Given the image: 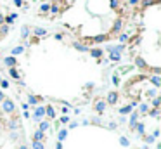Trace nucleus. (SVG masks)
<instances>
[{"label":"nucleus","instance_id":"42","mask_svg":"<svg viewBox=\"0 0 161 149\" xmlns=\"http://www.w3.org/2000/svg\"><path fill=\"white\" fill-rule=\"evenodd\" d=\"M0 87H2V88H7V87H9V82H7V80H2V82H0Z\"/></svg>","mask_w":161,"mask_h":149},{"label":"nucleus","instance_id":"37","mask_svg":"<svg viewBox=\"0 0 161 149\" xmlns=\"http://www.w3.org/2000/svg\"><path fill=\"white\" fill-rule=\"evenodd\" d=\"M144 140H146L147 144H152V142L156 140V137H154V135H146V139H144Z\"/></svg>","mask_w":161,"mask_h":149},{"label":"nucleus","instance_id":"12","mask_svg":"<svg viewBox=\"0 0 161 149\" xmlns=\"http://www.w3.org/2000/svg\"><path fill=\"white\" fill-rule=\"evenodd\" d=\"M33 35H35V38L45 36V35H47V30H45V28H35V30H33Z\"/></svg>","mask_w":161,"mask_h":149},{"label":"nucleus","instance_id":"38","mask_svg":"<svg viewBox=\"0 0 161 149\" xmlns=\"http://www.w3.org/2000/svg\"><path fill=\"white\" fill-rule=\"evenodd\" d=\"M126 40H128V35H126V33H121V35H120V42H121V44H125Z\"/></svg>","mask_w":161,"mask_h":149},{"label":"nucleus","instance_id":"52","mask_svg":"<svg viewBox=\"0 0 161 149\" xmlns=\"http://www.w3.org/2000/svg\"><path fill=\"white\" fill-rule=\"evenodd\" d=\"M56 149H62V142H57V144H56Z\"/></svg>","mask_w":161,"mask_h":149},{"label":"nucleus","instance_id":"41","mask_svg":"<svg viewBox=\"0 0 161 149\" xmlns=\"http://www.w3.org/2000/svg\"><path fill=\"white\" fill-rule=\"evenodd\" d=\"M113 83L116 85V87L120 85V78H118V74H113Z\"/></svg>","mask_w":161,"mask_h":149},{"label":"nucleus","instance_id":"13","mask_svg":"<svg viewBox=\"0 0 161 149\" xmlns=\"http://www.w3.org/2000/svg\"><path fill=\"white\" fill-rule=\"evenodd\" d=\"M128 121H130V128L133 130L135 123L139 121V113H137V111H135V113H132V114H130V120H128Z\"/></svg>","mask_w":161,"mask_h":149},{"label":"nucleus","instance_id":"22","mask_svg":"<svg viewBox=\"0 0 161 149\" xmlns=\"http://www.w3.org/2000/svg\"><path fill=\"white\" fill-rule=\"evenodd\" d=\"M49 128H50V123H49V121H40V127H38L40 132H44V134H45Z\"/></svg>","mask_w":161,"mask_h":149},{"label":"nucleus","instance_id":"23","mask_svg":"<svg viewBox=\"0 0 161 149\" xmlns=\"http://www.w3.org/2000/svg\"><path fill=\"white\" fill-rule=\"evenodd\" d=\"M133 111V108H132L130 104L128 106H123V108H120V114H128V113H132Z\"/></svg>","mask_w":161,"mask_h":149},{"label":"nucleus","instance_id":"35","mask_svg":"<svg viewBox=\"0 0 161 149\" xmlns=\"http://www.w3.org/2000/svg\"><path fill=\"white\" fill-rule=\"evenodd\" d=\"M49 11H50V12H52V14H57V12H59V5H57V4H52V5H50V9H49Z\"/></svg>","mask_w":161,"mask_h":149},{"label":"nucleus","instance_id":"18","mask_svg":"<svg viewBox=\"0 0 161 149\" xmlns=\"http://www.w3.org/2000/svg\"><path fill=\"white\" fill-rule=\"evenodd\" d=\"M149 80L152 82V85H154V87H159V85H161V78H159V74H152V76H149Z\"/></svg>","mask_w":161,"mask_h":149},{"label":"nucleus","instance_id":"11","mask_svg":"<svg viewBox=\"0 0 161 149\" xmlns=\"http://www.w3.org/2000/svg\"><path fill=\"white\" fill-rule=\"evenodd\" d=\"M133 130L137 132V134H140V135H144V134H146V125H144V123H135V127H133Z\"/></svg>","mask_w":161,"mask_h":149},{"label":"nucleus","instance_id":"7","mask_svg":"<svg viewBox=\"0 0 161 149\" xmlns=\"http://www.w3.org/2000/svg\"><path fill=\"white\" fill-rule=\"evenodd\" d=\"M109 38V35H106V33H102V35H95V36H92V42L94 44H102V42H106V40Z\"/></svg>","mask_w":161,"mask_h":149},{"label":"nucleus","instance_id":"39","mask_svg":"<svg viewBox=\"0 0 161 149\" xmlns=\"http://www.w3.org/2000/svg\"><path fill=\"white\" fill-rule=\"evenodd\" d=\"M61 123H62V125H64V123H70V116L62 114V116H61Z\"/></svg>","mask_w":161,"mask_h":149},{"label":"nucleus","instance_id":"20","mask_svg":"<svg viewBox=\"0 0 161 149\" xmlns=\"http://www.w3.org/2000/svg\"><path fill=\"white\" fill-rule=\"evenodd\" d=\"M18 19V14H11V16H7V18H4V23L5 24H12L14 21Z\"/></svg>","mask_w":161,"mask_h":149},{"label":"nucleus","instance_id":"14","mask_svg":"<svg viewBox=\"0 0 161 149\" xmlns=\"http://www.w3.org/2000/svg\"><path fill=\"white\" fill-rule=\"evenodd\" d=\"M88 52H90L92 57H95V59H100V57H102V49H90Z\"/></svg>","mask_w":161,"mask_h":149},{"label":"nucleus","instance_id":"10","mask_svg":"<svg viewBox=\"0 0 161 149\" xmlns=\"http://www.w3.org/2000/svg\"><path fill=\"white\" fill-rule=\"evenodd\" d=\"M33 140H36V142H44L45 140V134L40 130H35V134H33Z\"/></svg>","mask_w":161,"mask_h":149},{"label":"nucleus","instance_id":"51","mask_svg":"<svg viewBox=\"0 0 161 149\" xmlns=\"http://www.w3.org/2000/svg\"><path fill=\"white\" fill-rule=\"evenodd\" d=\"M4 99H5V96H4V92H2V90H0V102L4 101Z\"/></svg>","mask_w":161,"mask_h":149},{"label":"nucleus","instance_id":"3","mask_svg":"<svg viewBox=\"0 0 161 149\" xmlns=\"http://www.w3.org/2000/svg\"><path fill=\"white\" fill-rule=\"evenodd\" d=\"M44 116H45V108L44 106H38V108L33 111V120H35V121H40Z\"/></svg>","mask_w":161,"mask_h":149},{"label":"nucleus","instance_id":"25","mask_svg":"<svg viewBox=\"0 0 161 149\" xmlns=\"http://www.w3.org/2000/svg\"><path fill=\"white\" fill-rule=\"evenodd\" d=\"M9 74L12 76L14 80H19V76H21V74L18 73V70H16V68H9Z\"/></svg>","mask_w":161,"mask_h":149},{"label":"nucleus","instance_id":"29","mask_svg":"<svg viewBox=\"0 0 161 149\" xmlns=\"http://www.w3.org/2000/svg\"><path fill=\"white\" fill-rule=\"evenodd\" d=\"M9 24H2V26H0V36L2 35H7V33H9Z\"/></svg>","mask_w":161,"mask_h":149},{"label":"nucleus","instance_id":"9","mask_svg":"<svg viewBox=\"0 0 161 149\" xmlns=\"http://www.w3.org/2000/svg\"><path fill=\"white\" fill-rule=\"evenodd\" d=\"M95 111L99 114H102L106 111V101H97L95 102Z\"/></svg>","mask_w":161,"mask_h":149},{"label":"nucleus","instance_id":"27","mask_svg":"<svg viewBox=\"0 0 161 149\" xmlns=\"http://www.w3.org/2000/svg\"><path fill=\"white\" fill-rule=\"evenodd\" d=\"M28 36H30V28L23 26L21 28V38H28Z\"/></svg>","mask_w":161,"mask_h":149},{"label":"nucleus","instance_id":"1","mask_svg":"<svg viewBox=\"0 0 161 149\" xmlns=\"http://www.w3.org/2000/svg\"><path fill=\"white\" fill-rule=\"evenodd\" d=\"M2 109H4V113L12 114L14 111H16V104H14L11 99H4V101H2Z\"/></svg>","mask_w":161,"mask_h":149},{"label":"nucleus","instance_id":"34","mask_svg":"<svg viewBox=\"0 0 161 149\" xmlns=\"http://www.w3.org/2000/svg\"><path fill=\"white\" fill-rule=\"evenodd\" d=\"M158 0H142V5L144 7H149V5H152V4H156Z\"/></svg>","mask_w":161,"mask_h":149},{"label":"nucleus","instance_id":"44","mask_svg":"<svg viewBox=\"0 0 161 149\" xmlns=\"http://www.w3.org/2000/svg\"><path fill=\"white\" fill-rule=\"evenodd\" d=\"M118 4H120V0H111V7H113V9H116Z\"/></svg>","mask_w":161,"mask_h":149},{"label":"nucleus","instance_id":"40","mask_svg":"<svg viewBox=\"0 0 161 149\" xmlns=\"http://www.w3.org/2000/svg\"><path fill=\"white\" fill-rule=\"evenodd\" d=\"M18 137H19L18 132H11V140H18Z\"/></svg>","mask_w":161,"mask_h":149},{"label":"nucleus","instance_id":"30","mask_svg":"<svg viewBox=\"0 0 161 149\" xmlns=\"http://www.w3.org/2000/svg\"><path fill=\"white\" fill-rule=\"evenodd\" d=\"M149 114H151L152 118H159V109H158V108H152V109H149Z\"/></svg>","mask_w":161,"mask_h":149},{"label":"nucleus","instance_id":"45","mask_svg":"<svg viewBox=\"0 0 161 149\" xmlns=\"http://www.w3.org/2000/svg\"><path fill=\"white\" fill-rule=\"evenodd\" d=\"M108 130H116V123H109V125H108Z\"/></svg>","mask_w":161,"mask_h":149},{"label":"nucleus","instance_id":"21","mask_svg":"<svg viewBox=\"0 0 161 149\" xmlns=\"http://www.w3.org/2000/svg\"><path fill=\"white\" fill-rule=\"evenodd\" d=\"M42 101V97H36V96H28V104L31 106H36V102Z\"/></svg>","mask_w":161,"mask_h":149},{"label":"nucleus","instance_id":"55","mask_svg":"<svg viewBox=\"0 0 161 149\" xmlns=\"http://www.w3.org/2000/svg\"><path fill=\"white\" fill-rule=\"evenodd\" d=\"M0 82H2V78H0Z\"/></svg>","mask_w":161,"mask_h":149},{"label":"nucleus","instance_id":"16","mask_svg":"<svg viewBox=\"0 0 161 149\" xmlns=\"http://www.w3.org/2000/svg\"><path fill=\"white\" fill-rule=\"evenodd\" d=\"M135 64L139 66L140 70H146V68H147V62L144 61L142 57H135Z\"/></svg>","mask_w":161,"mask_h":149},{"label":"nucleus","instance_id":"33","mask_svg":"<svg viewBox=\"0 0 161 149\" xmlns=\"http://www.w3.org/2000/svg\"><path fill=\"white\" fill-rule=\"evenodd\" d=\"M49 9H50V4H42L40 5V12H49Z\"/></svg>","mask_w":161,"mask_h":149},{"label":"nucleus","instance_id":"4","mask_svg":"<svg viewBox=\"0 0 161 149\" xmlns=\"http://www.w3.org/2000/svg\"><path fill=\"white\" fill-rule=\"evenodd\" d=\"M4 64L7 66V68H16L18 61H16V57H14V56H7V57L4 59Z\"/></svg>","mask_w":161,"mask_h":149},{"label":"nucleus","instance_id":"32","mask_svg":"<svg viewBox=\"0 0 161 149\" xmlns=\"http://www.w3.org/2000/svg\"><path fill=\"white\" fill-rule=\"evenodd\" d=\"M31 147H33V149H44V142H36V140H33Z\"/></svg>","mask_w":161,"mask_h":149},{"label":"nucleus","instance_id":"24","mask_svg":"<svg viewBox=\"0 0 161 149\" xmlns=\"http://www.w3.org/2000/svg\"><path fill=\"white\" fill-rule=\"evenodd\" d=\"M9 130H19L18 120H11V121H9Z\"/></svg>","mask_w":161,"mask_h":149},{"label":"nucleus","instance_id":"5","mask_svg":"<svg viewBox=\"0 0 161 149\" xmlns=\"http://www.w3.org/2000/svg\"><path fill=\"white\" fill-rule=\"evenodd\" d=\"M118 92H109L108 94V97H106V102H108V104H116L118 102Z\"/></svg>","mask_w":161,"mask_h":149},{"label":"nucleus","instance_id":"8","mask_svg":"<svg viewBox=\"0 0 161 149\" xmlns=\"http://www.w3.org/2000/svg\"><path fill=\"white\" fill-rule=\"evenodd\" d=\"M73 47L76 49V50H80V52H88V50H90V49H88L85 44H82V42H74Z\"/></svg>","mask_w":161,"mask_h":149},{"label":"nucleus","instance_id":"31","mask_svg":"<svg viewBox=\"0 0 161 149\" xmlns=\"http://www.w3.org/2000/svg\"><path fill=\"white\" fill-rule=\"evenodd\" d=\"M120 144H121L123 147H128V146H130V140L126 139V137H120Z\"/></svg>","mask_w":161,"mask_h":149},{"label":"nucleus","instance_id":"43","mask_svg":"<svg viewBox=\"0 0 161 149\" xmlns=\"http://www.w3.org/2000/svg\"><path fill=\"white\" fill-rule=\"evenodd\" d=\"M92 123H95V125H100V118H99V116H94V118H92Z\"/></svg>","mask_w":161,"mask_h":149},{"label":"nucleus","instance_id":"48","mask_svg":"<svg viewBox=\"0 0 161 149\" xmlns=\"http://www.w3.org/2000/svg\"><path fill=\"white\" fill-rule=\"evenodd\" d=\"M147 96H149V97H156V90H149Z\"/></svg>","mask_w":161,"mask_h":149},{"label":"nucleus","instance_id":"28","mask_svg":"<svg viewBox=\"0 0 161 149\" xmlns=\"http://www.w3.org/2000/svg\"><path fill=\"white\" fill-rule=\"evenodd\" d=\"M23 52H24V47H23V45L12 49V56H19V54H23Z\"/></svg>","mask_w":161,"mask_h":149},{"label":"nucleus","instance_id":"17","mask_svg":"<svg viewBox=\"0 0 161 149\" xmlns=\"http://www.w3.org/2000/svg\"><path fill=\"white\" fill-rule=\"evenodd\" d=\"M45 116H49V118H56V109H54L52 106H47V108H45Z\"/></svg>","mask_w":161,"mask_h":149},{"label":"nucleus","instance_id":"2","mask_svg":"<svg viewBox=\"0 0 161 149\" xmlns=\"http://www.w3.org/2000/svg\"><path fill=\"white\" fill-rule=\"evenodd\" d=\"M106 50H108V52H114V54H120V56H121V52L125 50V45H123V44H118V45H108V47H106Z\"/></svg>","mask_w":161,"mask_h":149},{"label":"nucleus","instance_id":"6","mask_svg":"<svg viewBox=\"0 0 161 149\" xmlns=\"http://www.w3.org/2000/svg\"><path fill=\"white\" fill-rule=\"evenodd\" d=\"M121 28H123V21L118 18L116 21H114V24H113V30H111V33H114V35H116V33H120V31H121Z\"/></svg>","mask_w":161,"mask_h":149},{"label":"nucleus","instance_id":"26","mask_svg":"<svg viewBox=\"0 0 161 149\" xmlns=\"http://www.w3.org/2000/svg\"><path fill=\"white\" fill-rule=\"evenodd\" d=\"M121 59V56L120 54H114V52H109V61H113V62H118Z\"/></svg>","mask_w":161,"mask_h":149},{"label":"nucleus","instance_id":"50","mask_svg":"<svg viewBox=\"0 0 161 149\" xmlns=\"http://www.w3.org/2000/svg\"><path fill=\"white\" fill-rule=\"evenodd\" d=\"M54 38H56V40H62V35H61V33H57V35L54 36Z\"/></svg>","mask_w":161,"mask_h":149},{"label":"nucleus","instance_id":"47","mask_svg":"<svg viewBox=\"0 0 161 149\" xmlns=\"http://www.w3.org/2000/svg\"><path fill=\"white\" fill-rule=\"evenodd\" d=\"M140 0H128V5H137Z\"/></svg>","mask_w":161,"mask_h":149},{"label":"nucleus","instance_id":"15","mask_svg":"<svg viewBox=\"0 0 161 149\" xmlns=\"http://www.w3.org/2000/svg\"><path fill=\"white\" fill-rule=\"evenodd\" d=\"M66 137H68V130H66V128H61L59 134H57V140H59V142H64Z\"/></svg>","mask_w":161,"mask_h":149},{"label":"nucleus","instance_id":"53","mask_svg":"<svg viewBox=\"0 0 161 149\" xmlns=\"http://www.w3.org/2000/svg\"><path fill=\"white\" fill-rule=\"evenodd\" d=\"M2 24H4V16L0 14V26H2Z\"/></svg>","mask_w":161,"mask_h":149},{"label":"nucleus","instance_id":"19","mask_svg":"<svg viewBox=\"0 0 161 149\" xmlns=\"http://www.w3.org/2000/svg\"><path fill=\"white\" fill-rule=\"evenodd\" d=\"M139 114H146L149 113V104H146V102H142V104L139 106V111H137Z\"/></svg>","mask_w":161,"mask_h":149},{"label":"nucleus","instance_id":"46","mask_svg":"<svg viewBox=\"0 0 161 149\" xmlns=\"http://www.w3.org/2000/svg\"><path fill=\"white\" fill-rule=\"evenodd\" d=\"M14 5H16V7H21V5H23V0H14Z\"/></svg>","mask_w":161,"mask_h":149},{"label":"nucleus","instance_id":"36","mask_svg":"<svg viewBox=\"0 0 161 149\" xmlns=\"http://www.w3.org/2000/svg\"><path fill=\"white\" fill-rule=\"evenodd\" d=\"M159 104H161V97H154V99H152V106H154V108H159Z\"/></svg>","mask_w":161,"mask_h":149},{"label":"nucleus","instance_id":"49","mask_svg":"<svg viewBox=\"0 0 161 149\" xmlns=\"http://www.w3.org/2000/svg\"><path fill=\"white\" fill-rule=\"evenodd\" d=\"M68 108H70V106H62V114L68 113Z\"/></svg>","mask_w":161,"mask_h":149},{"label":"nucleus","instance_id":"54","mask_svg":"<svg viewBox=\"0 0 161 149\" xmlns=\"http://www.w3.org/2000/svg\"><path fill=\"white\" fill-rule=\"evenodd\" d=\"M19 149H28V146H24V144H23V146H21V147H19Z\"/></svg>","mask_w":161,"mask_h":149}]
</instances>
